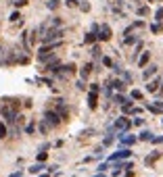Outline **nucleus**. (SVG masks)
<instances>
[{"label": "nucleus", "instance_id": "5701e85b", "mask_svg": "<svg viewBox=\"0 0 163 177\" xmlns=\"http://www.w3.org/2000/svg\"><path fill=\"white\" fill-rule=\"evenodd\" d=\"M67 4H69V7H75V4H78V0H67Z\"/></svg>", "mask_w": 163, "mask_h": 177}, {"label": "nucleus", "instance_id": "4be33fe9", "mask_svg": "<svg viewBox=\"0 0 163 177\" xmlns=\"http://www.w3.org/2000/svg\"><path fill=\"white\" fill-rule=\"evenodd\" d=\"M132 98H138V100H140L142 94H140V92H132Z\"/></svg>", "mask_w": 163, "mask_h": 177}, {"label": "nucleus", "instance_id": "423d86ee", "mask_svg": "<svg viewBox=\"0 0 163 177\" xmlns=\"http://www.w3.org/2000/svg\"><path fill=\"white\" fill-rule=\"evenodd\" d=\"M146 90H149V92H157V90H159V82H149V86H146Z\"/></svg>", "mask_w": 163, "mask_h": 177}, {"label": "nucleus", "instance_id": "b1692460", "mask_svg": "<svg viewBox=\"0 0 163 177\" xmlns=\"http://www.w3.org/2000/svg\"><path fill=\"white\" fill-rule=\"evenodd\" d=\"M11 177H21V173H13V175H11Z\"/></svg>", "mask_w": 163, "mask_h": 177}, {"label": "nucleus", "instance_id": "dca6fc26", "mask_svg": "<svg viewBox=\"0 0 163 177\" xmlns=\"http://www.w3.org/2000/svg\"><path fill=\"white\" fill-rule=\"evenodd\" d=\"M27 4V0H15V7H25Z\"/></svg>", "mask_w": 163, "mask_h": 177}, {"label": "nucleus", "instance_id": "f8f14e48", "mask_svg": "<svg viewBox=\"0 0 163 177\" xmlns=\"http://www.w3.org/2000/svg\"><path fill=\"white\" fill-rule=\"evenodd\" d=\"M90 69H92V65H86V67L82 69V77H88V75H90Z\"/></svg>", "mask_w": 163, "mask_h": 177}, {"label": "nucleus", "instance_id": "f257e3e1", "mask_svg": "<svg viewBox=\"0 0 163 177\" xmlns=\"http://www.w3.org/2000/svg\"><path fill=\"white\" fill-rule=\"evenodd\" d=\"M44 119H46L50 125H59V123H61V117H59L57 113H52V110H46V113H44Z\"/></svg>", "mask_w": 163, "mask_h": 177}, {"label": "nucleus", "instance_id": "f3484780", "mask_svg": "<svg viewBox=\"0 0 163 177\" xmlns=\"http://www.w3.org/2000/svg\"><path fill=\"white\" fill-rule=\"evenodd\" d=\"M94 42V34H88L86 35V44H92Z\"/></svg>", "mask_w": 163, "mask_h": 177}, {"label": "nucleus", "instance_id": "ddd939ff", "mask_svg": "<svg viewBox=\"0 0 163 177\" xmlns=\"http://www.w3.org/2000/svg\"><path fill=\"white\" fill-rule=\"evenodd\" d=\"M151 31H153V34H159V31H161V23H153V25H151Z\"/></svg>", "mask_w": 163, "mask_h": 177}, {"label": "nucleus", "instance_id": "4468645a", "mask_svg": "<svg viewBox=\"0 0 163 177\" xmlns=\"http://www.w3.org/2000/svg\"><path fill=\"white\" fill-rule=\"evenodd\" d=\"M90 109H96V96H94V92L90 94Z\"/></svg>", "mask_w": 163, "mask_h": 177}, {"label": "nucleus", "instance_id": "0eeeda50", "mask_svg": "<svg viewBox=\"0 0 163 177\" xmlns=\"http://www.w3.org/2000/svg\"><path fill=\"white\" fill-rule=\"evenodd\" d=\"M121 142L126 144V146H130V144L136 142V137H134V136H123V137H121Z\"/></svg>", "mask_w": 163, "mask_h": 177}, {"label": "nucleus", "instance_id": "6ab92c4d", "mask_svg": "<svg viewBox=\"0 0 163 177\" xmlns=\"http://www.w3.org/2000/svg\"><path fill=\"white\" fill-rule=\"evenodd\" d=\"M0 137H7V127L4 125H0Z\"/></svg>", "mask_w": 163, "mask_h": 177}, {"label": "nucleus", "instance_id": "2eb2a0df", "mask_svg": "<svg viewBox=\"0 0 163 177\" xmlns=\"http://www.w3.org/2000/svg\"><path fill=\"white\" fill-rule=\"evenodd\" d=\"M42 169H44L42 165H34V167H31L29 171H31V173H38V171H42Z\"/></svg>", "mask_w": 163, "mask_h": 177}, {"label": "nucleus", "instance_id": "aec40b11", "mask_svg": "<svg viewBox=\"0 0 163 177\" xmlns=\"http://www.w3.org/2000/svg\"><path fill=\"white\" fill-rule=\"evenodd\" d=\"M19 19H21V15H19V13H13V15H11V21H19Z\"/></svg>", "mask_w": 163, "mask_h": 177}, {"label": "nucleus", "instance_id": "f03ea898", "mask_svg": "<svg viewBox=\"0 0 163 177\" xmlns=\"http://www.w3.org/2000/svg\"><path fill=\"white\" fill-rule=\"evenodd\" d=\"M98 40H105V42H107V40H111V29H109V25H103Z\"/></svg>", "mask_w": 163, "mask_h": 177}, {"label": "nucleus", "instance_id": "9b49d317", "mask_svg": "<svg viewBox=\"0 0 163 177\" xmlns=\"http://www.w3.org/2000/svg\"><path fill=\"white\" fill-rule=\"evenodd\" d=\"M136 13L140 15V17H144V15H149V7H140V8H136Z\"/></svg>", "mask_w": 163, "mask_h": 177}, {"label": "nucleus", "instance_id": "9d476101", "mask_svg": "<svg viewBox=\"0 0 163 177\" xmlns=\"http://www.w3.org/2000/svg\"><path fill=\"white\" fill-rule=\"evenodd\" d=\"M117 127H123V129H128V127H130V123L126 121V119H123V117H121L119 121H117Z\"/></svg>", "mask_w": 163, "mask_h": 177}, {"label": "nucleus", "instance_id": "7ed1b4c3", "mask_svg": "<svg viewBox=\"0 0 163 177\" xmlns=\"http://www.w3.org/2000/svg\"><path fill=\"white\" fill-rule=\"evenodd\" d=\"M149 58H151V52H149V50H146V52H142L140 58H138V67H144V65L149 63Z\"/></svg>", "mask_w": 163, "mask_h": 177}, {"label": "nucleus", "instance_id": "412c9836", "mask_svg": "<svg viewBox=\"0 0 163 177\" xmlns=\"http://www.w3.org/2000/svg\"><path fill=\"white\" fill-rule=\"evenodd\" d=\"M140 140H151V133H149V131H144V133L140 136Z\"/></svg>", "mask_w": 163, "mask_h": 177}, {"label": "nucleus", "instance_id": "a211bd4d", "mask_svg": "<svg viewBox=\"0 0 163 177\" xmlns=\"http://www.w3.org/2000/svg\"><path fill=\"white\" fill-rule=\"evenodd\" d=\"M136 42V35H128V38H126V44H134Z\"/></svg>", "mask_w": 163, "mask_h": 177}, {"label": "nucleus", "instance_id": "6e6552de", "mask_svg": "<svg viewBox=\"0 0 163 177\" xmlns=\"http://www.w3.org/2000/svg\"><path fill=\"white\" fill-rule=\"evenodd\" d=\"M155 21H157V23H161V21H163V7L157 8V13H155Z\"/></svg>", "mask_w": 163, "mask_h": 177}, {"label": "nucleus", "instance_id": "39448f33", "mask_svg": "<svg viewBox=\"0 0 163 177\" xmlns=\"http://www.w3.org/2000/svg\"><path fill=\"white\" fill-rule=\"evenodd\" d=\"M126 156H130V150H121V152L113 154V156H111V161H115V158H126Z\"/></svg>", "mask_w": 163, "mask_h": 177}, {"label": "nucleus", "instance_id": "1a4fd4ad", "mask_svg": "<svg viewBox=\"0 0 163 177\" xmlns=\"http://www.w3.org/2000/svg\"><path fill=\"white\" fill-rule=\"evenodd\" d=\"M46 7H48L50 11H55V8L59 7V0H48V2H46Z\"/></svg>", "mask_w": 163, "mask_h": 177}, {"label": "nucleus", "instance_id": "20e7f679", "mask_svg": "<svg viewBox=\"0 0 163 177\" xmlns=\"http://www.w3.org/2000/svg\"><path fill=\"white\" fill-rule=\"evenodd\" d=\"M153 73H157V65H151V67L146 69L144 73H142V77H144V79H149V77H151Z\"/></svg>", "mask_w": 163, "mask_h": 177}]
</instances>
